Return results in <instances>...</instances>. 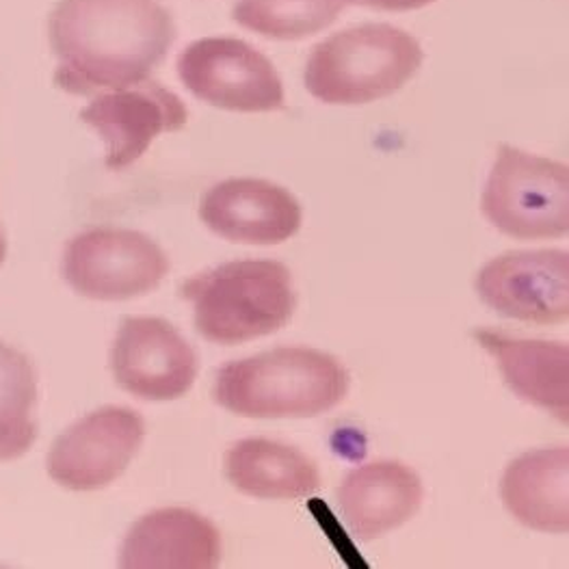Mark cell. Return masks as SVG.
Returning <instances> with one entry per match:
<instances>
[{"mask_svg":"<svg viewBox=\"0 0 569 569\" xmlns=\"http://www.w3.org/2000/svg\"><path fill=\"white\" fill-rule=\"evenodd\" d=\"M176 41V20L159 0H59L48 16L54 84L98 96L148 81Z\"/></svg>","mask_w":569,"mask_h":569,"instance_id":"obj_1","label":"cell"},{"mask_svg":"<svg viewBox=\"0 0 569 569\" xmlns=\"http://www.w3.org/2000/svg\"><path fill=\"white\" fill-rule=\"evenodd\" d=\"M349 372L310 347H280L219 368L214 401L243 418H315L342 403Z\"/></svg>","mask_w":569,"mask_h":569,"instance_id":"obj_2","label":"cell"},{"mask_svg":"<svg viewBox=\"0 0 569 569\" xmlns=\"http://www.w3.org/2000/svg\"><path fill=\"white\" fill-rule=\"evenodd\" d=\"M180 295L193 306L208 342L234 347L288 326L297 295L290 269L278 260H232L187 280Z\"/></svg>","mask_w":569,"mask_h":569,"instance_id":"obj_3","label":"cell"},{"mask_svg":"<svg viewBox=\"0 0 569 569\" xmlns=\"http://www.w3.org/2000/svg\"><path fill=\"white\" fill-rule=\"evenodd\" d=\"M422 66L413 36L362 24L321 41L306 61V89L326 104H368L403 89Z\"/></svg>","mask_w":569,"mask_h":569,"instance_id":"obj_4","label":"cell"},{"mask_svg":"<svg viewBox=\"0 0 569 569\" xmlns=\"http://www.w3.org/2000/svg\"><path fill=\"white\" fill-rule=\"evenodd\" d=\"M489 223L520 241L561 239L569 230L568 164L500 146L483 189Z\"/></svg>","mask_w":569,"mask_h":569,"instance_id":"obj_5","label":"cell"},{"mask_svg":"<svg viewBox=\"0 0 569 569\" xmlns=\"http://www.w3.org/2000/svg\"><path fill=\"white\" fill-rule=\"evenodd\" d=\"M171 264L163 247L130 228L84 230L63 249L61 273L77 295L93 301H128L163 284Z\"/></svg>","mask_w":569,"mask_h":569,"instance_id":"obj_6","label":"cell"},{"mask_svg":"<svg viewBox=\"0 0 569 569\" xmlns=\"http://www.w3.org/2000/svg\"><path fill=\"white\" fill-rule=\"evenodd\" d=\"M178 77L214 109L269 113L284 107V84L276 66L237 38L217 36L189 43L178 57Z\"/></svg>","mask_w":569,"mask_h":569,"instance_id":"obj_7","label":"cell"},{"mask_svg":"<svg viewBox=\"0 0 569 569\" xmlns=\"http://www.w3.org/2000/svg\"><path fill=\"white\" fill-rule=\"evenodd\" d=\"M146 438L141 413L100 407L68 427L46 455L48 477L70 491H98L116 483Z\"/></svg>","mask_w":569,"mask_h":569,"instance_id":"obj_8","label":"cell"},{"mask_svg":"<svg viewBox=\"0 0 569 569\" xmlns=\"http://www.w3.org/2000/svg\"><path fill=\"white\" fill-rule=\"evenodd\" d=\"M481 301L505 319L559 326L569 317V253L566 249L509 251L477 276Z\"/></svg>","mask_w":569,"mask_h":569,"instance_id":"obj_9","label":"cell"},{"mask_svg":"<svg viewBox=\"0 0 569 569\" xmlns=\"http://www.w3.org/2000/svg\"><path fill=\"white\" fill-rule=\"evenodd\" d=\"M118 386L141 401H176L196 383L200 360L182 333L157 317H128L111 349Z\"/></svg>","mask_w":569,"mask_h":569,"instance_id":"obj_10","label":"cell"},{"mask_svg":"<svg viewBox=\"0 0 569 569\" xmlns=\"http://www.w3.org/2000/svg\"><path fill=\"white\" fill-rule=\"evenodd\" d=\"M81 122L107 143V167L123 169L137 163L161 134L184 128L189 109L164 84L148 79L93 96Z\"/></svg>","mask_w":569,"mask_h":569,"instance_id":"obj_11","label":"cell"},{"mask_svg":"<svg viewBox=\"0 0 569 569\" xmlns=\"http://www.w3.org/2000/svg\"><path fill=\"white\" fill-rule=\"evenodd\" d=\"M200 219L230 243L280 244L299 232L303 212L295 196L276 182L230 178L203 193Z\"/></svg>","mask_w":569,"mask_h":569,"instance_id":"obj_12","label":"cell"},{"mask_svg":"<svg viewBox=\"0 0 569 569\" xmlns=\"http://www.w3.org/2000/svg\"><path fill=\"white\" fill-rule=\"evenodd\" d=\"M219 529L184 507L150 511L126 532L120 566L126 569H210L221 563Z\"/></svg>","mask_w":569,"mask_h":569,"instance_id":"obj_13","label":"cell"},{"mask_svg":"<svg viewBox=\"0 0 569 569\" xmlns=\"http://www.w3.org/2000/svg\"><path fill=\"white\" fill-rule=\"evenodd\" d=\"M422 496L425 488L416 470L395 459L356 468L336 491L342 522L360 541L403 527L418 513Z\"/></svg>","mask_w":569,"mask_h":569,"instance_id":"obj_14","label":"cell"},{"mask_svg":"<svg viewBox=\"0 0 569 569\" xmlns=\"http://www.w3.org/2000/svg\"><path fill=\"white\" fill-rule=\"evenodd\" d=\"M475 340L496 360L507 386L527 403L546 409L563 425L569 416V347L566 342L475 329Z\"/></svg>","mask_w":569,"mask_h":569,"instance_id":"obj_15","label":"cell"},{"mask_svg":"<svg viewBox=\"0 0 569 569\" xmlns=\"http://www.w3.org/2000/svg\"><path fill=\"white\" fill-rule=\"evenodd\" d=\"M511 516L532 530L566 535L569 530V448H539L513 459L500 481Z\"/></svg>","mask_w":569,"mask_h":569,"instance_id":"obj_16","label":"cell"},{"mask_svg":"<svg viewBox=\"0 0 569 569\" xmlns=\"http://www.w3.org/2000/svg\"><path fill=\"white\" fill-rule=\"evenodd\" d=\"M226 477L237 491L262 500H301L321 488V472L306 452L267 438L230 448Z\"/></svg>","mask_w":569,"mask_h":569,"instance_id":"obj_17","label":"cell"},{"mask_svg":"<svg viewBox=\"0 0 569 569\" xmlns=\"http://www.w3.org/2000/svg\"><path fill=\"white\" fill-rule=\"evenodd\" d=\"M38 375L16 347L0 342V463L20 459L38 438Z\"/></svg>","mask_w":569,"mask_h":569,"instance_id":"obj_18","label":"cell"},{"mask_svg":"<svg viewBox=\"0 0 569 569\" xmlns=\"http://www.w3.org/2000/svg\"><path fill=\"white\" fill-rule=\"evenodd\" d=\"M349 0H237L232 18L239 27L267 40H306L326 31Z\"/></svg>","mask_w":569,"mask_h":569,"instance_id":"obj_19","label":"cell"},{"mask_svg":"<svg viewBox=\"0 0 569 569\" xmlns=\"http://www.w3.org/2000/svg\"><path fill=\"white\" fill-rule=\"evenodd\" d=\"M436 0H349V4L358 7H368L377 11H413L431 4Z\"/></svg>","mask_w":569,"mask_h":569,"instance_id":"obj_20","label":"cell"},{"mask_svg":"<svg viewBox=\"0 0 569 569\" xmlns=\"http://www.w3.org/2000/svg\"><path fill=\"white\" fill-rule=\"evenodd\" d=\"M4 258H7V239H4V232L0 228V267H2Z\"/></svg>","mask_w":569,"mask_h":569,"instance_id":"obj_21","label":"cell"}]
</instances>
